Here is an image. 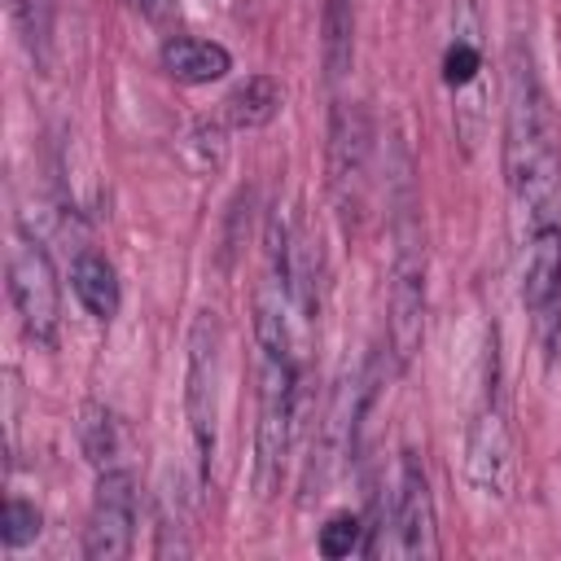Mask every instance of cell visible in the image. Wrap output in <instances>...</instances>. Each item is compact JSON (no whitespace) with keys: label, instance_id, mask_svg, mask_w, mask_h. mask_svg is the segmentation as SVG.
<instances>
[{"label":"cell","instance_id":"5b68a950","mask_svg":"<svg viewBox=\"0 0 561 561\" xmlns=\"http://www.w3.org/2000/svg\"><path fill=\"white\" fill-rule=\"evenodd\" d=\"M465 482L482 500H504L513 491V430H508V412L495 390V368L465 430Z\"/></svg>","mask_w":561,"mask_h":561},{"label":"cell","instance_id":"8fae6325","mask_svg":"<svg viewBox=\"0 0 561 561\" xmlns=\"http://www.w3.org/2000/svg\"><path fill=\"white\" fill-rule=\"evenodd\" d=\"M70 289H75V298L83 302V311H88L92 320H114V316H118L123 289H118V272H114L110 259L83 250V254L75 259V267H70Z\"/></svg>","mask_w":561,"mask_h":561},{"label":"cell","instance_id":"6da1fadb","mask_svg":"<svg viewBox=\"0 0 561 561\" xmlns=\"http://www.w3.org/2000/svg\"><path fill=\"white\" fill-rule=\"evenodd\" d=\"M504 171L517 206L535 224H561V149L548 96L539 88L530 48L517 39L508 48V88H504Z\"/></svg>","mask_w":561,"mask_h":561},{"label":"cell","instance_id":"52a82bcc","mask_svg":"<svg viewBox=\"0 0 561 561\" xmlns=\"http://www.w3.org/2000/svg\"><path fill=\"white\" fill-rule=\"evenodd\" d=\"M136 543V478L123 465L96 469V491L83 530L88 561H123Z\"/></svg>","mask_w":561,"mask_h":561},{"label":"cell","instance_id":"2e32d148","mask_svg":"<svg viewBox=\"0 0 561 561\" xmlns=\"http://www.w3.org/2000/svg\"><path fill=\"white\" fill-rule=\"evenodd\" d=\"M359 535H364V526H359V517L355 513H333L324 526H320V557H351V552H359Z\"/></svg>","mask_w":561,"mask_h":561},{"label":"cell","instance_id":"ba28073f","mask_svg":"<svg viewBox=\"0 0 561 561\" xmlns=\"http://www.w3.org/2000/svg\"><path fill=\"white\" fill-rule=\"evenodd\" d=\"M522 307L552 351L561 333V224H535L522 267Z\"/></svg>","mask_w":561,"mask_h":561},{"label":"cell","instance_id":"8992f818","mask_svg":"<svg viewBox=\"0 0 561 561\" xmlns=\"http://www.w3.org/2000/svg\"><path fill=\"white\" fill-rule=\"evenodd\" d=\"M373 162V118L359 101H337L329 118V193L342 219L364 210Z\"/></svg>","mask_w":561,"mask_h":561},{"label":"cell","instance_id":"e0dca14e","mask_svg":"<svg viewBox=\"0 0 561 561\" xmlns=\"http://www.w3.org/2000/svg\"><path fill=\"white\" fill-rule=\"evenodd\" d=\"M188 149L197 153V171H219V162H224V127L219 123H202L193 131Z\"/></svg>","mask_w":561,"mask_h":561},{"label":"cell","instance_id":"ac0fdd59","mask_svg":"<svg viewBox=\"0 0 561 561\" xmlns=\"http://www.w3.org/2000/svg\"><path fill=\"white\" fill-rule=\"evenodd\" d=\"M175 4H180V0H136V9H140L149 22H167V18L175 13Z\"/></svg>","mask_w":561,"mask_h":561},{"label":"cell","instance_id":"4fadbf2b","mask_svg":"<svg viewBox=\"0 0 561 561\" xmlns=\"http://www.w3.org/2000/svg\"><path fill=\"white\" fill-rule=\"evenodd\" d=\"M79 447H83V456H88L96 469L118 465V421H114V412H110L105 403H96V399H88V403L79 408Z\"/></svg>","mask_w":561,"mask_h":561},{"label":"cell","instance_id":"5bb4252c","mask_svg":"<svg viewBox=\"0 0 561 561\" xmlns=\"http://www.w3.org/2000/svg\"><path fill=\"white\" fill-rule=\"evenodd\" d=\"M351 0H329L324 4V66L329 79H342L351 70Z\"/></svg>","mask_w":561,"mask_h":561},{"label":"cell","instance_id":"9a60e30c","mask_svg":"<svg viewBox=\"0 0 561 561\" xmlns=\"http://www.w3.org/2000/svg\"><path fill=\"white\" fill-rule=\"evenodd\" d=\"M39 526H44L39 508H35L31 500H22V495H9V504H4V530H0L4 548H26V543H35V539H39Z\"/></svg>","mask_w":561,"mask_h":561},{"label":"cell","instance_id":"277c9868","mask_svg":"<svg viewBox=\"0 0 561 561\" xmlns=\"http://www.w3.org/2000/svg\"><path fill=\"white\" fill-rule=\"evenodd\" d=\"M9 298L26 337H35L39 346H53L61 324V285L48 250L35 237H18L9 245Z\"/></svg>","mask_w":561,"mask_h":561},{"label":"cell","instance_id":"9c48e42d","mask_svg":"<svg viewBox=\"0 0 561 561\" xmlns=\"http://www.w3.org/2000/svg\"><path fill=\"white\" fill-rule=\"evenodd\" d=\"M390 557H434L438 552V530H434V495L425 482V469L416 456L399 460L394 495H390Z\"/></svg>","mask_w":561,"mask_h":561},{"label":"cell","instance_id":"30bf717a","mask_svg":"<svg viewBox=\"0 0 561 561\" xmlns=\"http://www.w3.org/2000/svg\"><path fill=\"white\" fill-rule=\"evenodd\" d=\"M158 57H162V70L175 83H188V88L215 83V79H224L232 70L228 48L215 44V39H197V35H167Z\"/></svg>","mask_w":561,"mask_h":561},{"label":"cell","instance_id":"7a4b0ae2","mask_svg":"<svg viewBox=\"0 0 561 561\" xmlns=\"http://www.w3.org/2000/svg\"><path fill=\"white\" fill-rule=\"evenodd\" d=\"M394 254H390V298H386V346L394 359V373H403L425 337V237L412 202L403 197L390 228Z\"/></svg>","mask_w":561,"mask_h":561},{"label":"cell","instance_id":"3957f363","mask_svg":"<svg viewBox=\"0 0 561 561\" xmlns=\"http://www.w3.org/2000/svg\"><path fill=\"white\" fill-rule=\"evenodd\" d=\"M184 416H188L193 451H197L202 482H206L210 460H215V438H219V320H215V311H202L188 329Z\"/></svg>","mask_w":561,"mask_h":561},{"label":"cell","instance_id":"7c38bea8","mask_svg":"<svg viewBox=\"0 0 561 561\" xmlns=\"http://www.w3.org/2000/svg\"><path fill=\"white\" fill-rule=\"evenodd\" d=\"M280 105H285L280 83H276L272 75H250L245 83H237V88L228 92L224 118H228L232 131H259V127H267V123L280 114Z\"/></svg>","mask_w":561,"mask_h":561}]
</instances>
